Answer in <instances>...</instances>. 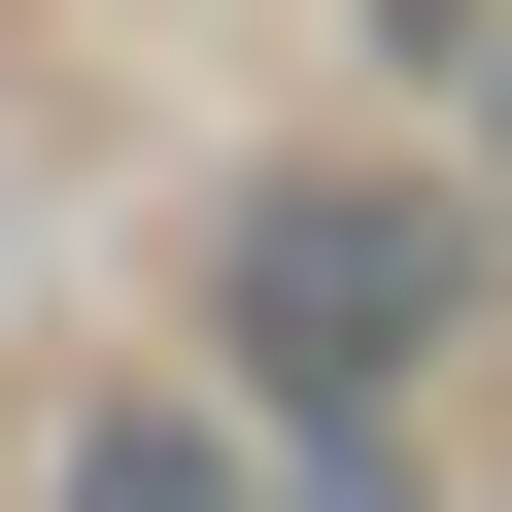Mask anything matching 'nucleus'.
Returning a JSON list of instances; mask_svg holds the SVG:
<instances>
[{"label":"nucleus","instance_id":"nucleus-1","mask_svg":"<svg viewBox=\"0 0 512 512\" xmlns=\"http://www.w3.org/2000/svg\"><path fill=\"white\" fill-rule=\"evenodd\" d=\"M205 342L274 376V410H376V376L444 342V239H410L376 171H274V205H239V274H205Z\"/></svg>","mask_w":512,"mask_h":512},{"label":"nucleus","instance_id":"nucleus-3","mask_svg":"<svg viewBox=\"0 0 512 512\" xmlns=\"http://www.w3.org/2000/svg\"><path fill=\"white\" fill-rule=\"evenodd\" d=\"M478 137H512V69H478Z\"/></svg>","mask_w":512,"mask_h":512},{"label":"nucleus","instance_id":"nucleus-2","mask_svg":"<svg viewBox=\"0 0 512 512\" xmlns=\"http://www.w3.org/2000/svg\"><path fill=\"white\" fill-rule=\"evenodd\" d=\"M69 512H239V410H103V444H69Z\"/></svg>","mask_w":512,"mask_h":512}]
</instances>
